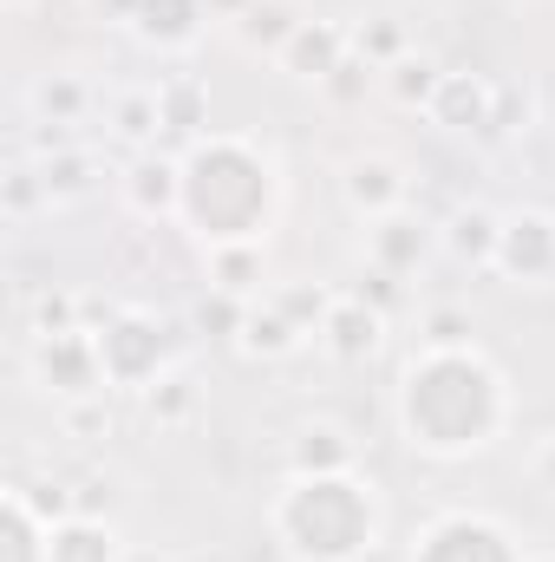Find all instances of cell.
Returning a JSON list of instances; mask_svg holds the SVG:
<instances>
[{
  "label": "cell",
  "instance_id": "obj_1",
  "mask_svg": "<svg viewBox=\"0 0 555 562\" xmlns=\"http://www.w3.org/2000/svg\"><path fill=\"white\" fill-rule=\"evenodd\" d=\"M393 413H399V431L412 451L451 464V458H477L503 438L510 386L477 340L471 347H418L399 373Z\"/></svg>",
  "mask_w": 555,
  "mask_h": 562
},
{
  "label": "cell",
  "instance_id": "obj_2",
  "mask_svg": "<svg viewBox=\"0 0 555 562\" xmlns=\"http://www.w3.org/2000/svg\"><path fill=\"white\" fill-rule=\"evenodd\" d=\"M275 203H281V170L269 144L242 138V132H203L183 150V210H177V223L203 249L269 243Z\"/></svg>",
  "mask_w": 555,
  "mask_h": 562
},
{
  "label": "cell",
  "instance_id": "obj_3",
  "mask_svg": "<svg viewBox=\"0 0 555 562\" xmlns=\"http://www.w3.org/2000/svg\"><path fill=\"white\" fill-rule=\"evenodd\" d=\"M269 530L287 562H360L386 530V504H380V484L360 471L287 477L269 504Z\"/></svg>",
  "mask_w": 555,
  "mask_h": 562
},
{
  "label": "cell",
  "instance_id": "obj_4",
  "mask_svg": "<svg viewBox=\"0 0 555 562\" xmlns=\"http://www.w3.org/2000/svg\"><path fill=\"white\" fill-rule=\"evenodd\" d=\"M99 360H105V380H112V386L144 393V386L163 380L170 334H163L157 314H144V307H118V314H105V327H99Z\"/></svg>",
  "mask_w": 555,
  "mask_h": 562
},
{
  "label": "cell",
  "instance_id": "obj_5",
  "mask_svg": "<svg viewBox=\"0 0 555 562\" xmlns=\"http://www.w3.org/2000/svg\"><path fill=\"white\" fill-rule=\"evenodd\" d=\"M26 367H33V380L53 393V400H66V406H79V400H99L112 380H105V360H99V334L92 327H66V334H33V353H26Z\"/></svg>",
  "mask_w": 555,
  "mask_h": 562
},
{
  "label": "cell",
  "instance_id": "obj_6",
  "mask_svg": "<svg viewBox=\"0 0 555 562\" xmlns=\"http://www.w3.org/2000/svg\"><path fill=\"white\" fill-rule=\"evenodd\" d=\"M406 562H523V543L484 510H444L418 530Z\"/></svg>",
  "mask_w": 555,
  "mask_h": 562
},
{
  "label": "cell",
  "instance_id": "obj_7",
  "mask_svg": "<svg viewBox=\"0 0 555 562\" xmlns=\"http://www.w3.org/2000/svg\"><path fill=\"white\" fill-rule=\"evenodd\" d=\"M503 281L517 288H550L555 281V216L550 210H517L503 216L497 229V262H490Z\"/></svg>",
  "mask_w": 555,
  "mask_h": 562
},
{
  "label": "cell",
  "instance_id": "obj_8",
  "mask_svg": "<svg viewBox=\"0 0 555 562\" xmlns=\"http://www.w3.org/2000/svg\"><path fill=\"white\" fill-rule=\"evenodd\" d=\"M314 340H320L333 360H373L380 340H386V307L366 301L360 288H347V294H333V307H327V321H320Z\"/></svg>",
  "mask_w": 555,
  "mask_h": 562
},
{
  "label": "cell",
  "instance_id": "obj_9",
  "mask_svg": "<svg viewBox=\"0 0 555 562\" xmlns=\"http://www.w3.org/2000/svg\"><path fill=\"white\" fill-rule=\"evenodd\" d=\"M340 196H347V210H353V216H366V223H380V216H393V210H406V196H412V183H406V170H399L393 157H380V150H366V157H353V164H347V177H340Z\"/></svg>",
  "mask_w": 555,
  "mask_h": 562
},
{
  "label": "cell",
  "instance_id": "obj_10",
  "mask_svg": "<svg viewBox=\"0 0 555 562\" xmlns=\"http://www.w3.org/2000/svg\"><path fill=\"white\" fill-rule=\"evenodd\" d=\"M424 249H431V223L412 216V210H393V216H380L373 229H366V269H380V276H412L418 262H424Z\"/></svg>",
  "mask_w": 555,
  "mask_h": 562
},
{
  "label": "cell",
  "instance_id": "obj_11",
  "mask_svg": "<svg viewBox=\"0 0 555 562\" xmlns=\"http://www.w3.org/2000/svg\"><path fill=\"white\" fill-rule=\"evenodd\" d=\"M424 112H431V125H444V132H490V119H497V86L477 79V72H444Z\"/></svg>",
  "mask_w": 555,
  "mask_h": 562
},
{
  "label": "cell",
  "instance_id": "obj_12",
  "mask_svg": "<svg viewBox=\"0 0 555 562\" xmlns=\"http://www.w3.org/2000/svg\"><path fill=\"white\" fill-rule=\"evenodd\" d=\"M353 53V33L347 26H333V20H301L294 26V40L281 46V72H294V79H307V86H320L340 59Z\"/></svg>",
  "mask_w": 555,
  "mask_h": 562
},
{
  "label": "cell",
  "instance_id": "obj_13",
  "mask_svg": "<svg viewBox=\"0 0 555 562\" xmlns=\"http://www.w3.org/2000/svg\"><path fill=\"white\" fill-rule=\"evenodd\" d=\"M53 550V517L33 504V491L7 484L0 497V562H46Z\"/></svg>",
  "mask_w": 555,
  "mask_h": 562
},
{
  "label": "cell",
  "instance_id": "obj_14",
  "mask_svg": "<svg viewBox=\"0 0 555 562\" xmlns=\"http://www.w3.org/2000/svg\"><path fill=\"white\" fill-rule=\"evenodd\" d=\"M203 20H209V0H138L132 33L157 53H183V46H196Z\"/></svg>",
  "mask_w": 555,
  "mask_h": 562
},
{
  "label": "cell",
  "instance_id": "obj_15",
  "mask_svg": "<svg viewBox=\"0 0 555 562\" xmlns=\"http://www.w3.org/2000/svg\"><path fill=\"white\" fill-rule=\"evenodd\" d=\"M125 196H132L138 216H177L183 210V157L144 150L138 164H132V177H125Z\"/></svg>",
  "mask_w": 555,
  "mask_h": 562
},
{
  "label": "cell",
  "instance_id": "obj_16",
  "mask_svg": "<svg viewBox=\"0 0 555 562\" xmlns=\"http://www.w3.org/2000/svg\"><path fill=\"white\" fill-rule=\"evenodd\" d=\"M46 562H125V543H118L112 517L72 510V517L53 524V550H46Z\"/></svg>",
  "mask_w": 555,
  "mask_h": 562
},
{
  "label": "cell",
  "instance_id": "obj_17",
  "mask_svg": "<svg viewBox=\"0 0 555 562\" xmlns=\"http://www.w3.org/2000/svg\"><path fill=\"white\" fill-rule=\"evenodd\" d=\"M287 477H327V471H353V438L340 431V425L314 419L294 431V451H287Z\"/></svg>",
  "mask_w": 555,
  "mask_h": 562
},
{
  "label": "cell",
  "instance_id": "obj_18",
  "mask_svg": "<svg viewBox=\"0 0 555 562\" xmlns=\"http://www.w3.org/2000/svg\"><path fill=\"white\" fill-rule=\"evenodd\" d=\"M497 229H503V216H490L484 203H471V210H457V216L444 223V249H451L457 262L490 269V262H497Z\"/></svg>",
  "mask_w": 555,
  "mask_h": 562
},
{
  "label": "cell",
  "instance_id": "obj_19",
  "mask_svg": "<svg viewBox=\"0 0 555 562\" xmlns=\"http://www.w3.org/2000/svg\"><path fill=\"white\" fill-rule=\"evenodd\" d=\"M307 334L281 314V307H249L242 314V327H236V347L242 353H256V360H281V353H294Z\"/></svg>",
  "mask_w": 555,
  "mask_h": 562
},
{
  "label": "cell",
  "instance_id": "obj_20",
  "mask_svg": "<svg viewBox=\"0 0 555 562\" xmlns=\"http://www.w3.org/2000/svg\"><path fill=\"white\" fill-rule=\"evenodd\" d=\"M86 105H92V92H86L72 72H46V79L33 86V112H39V125H79Z\"/></svg>",
  "mask_w": 555,
  "mask_h": 562
},
{
  "label": "cell",
  "instance_id": "obj_21",
  "mask_svg": "<svg viewBox=\"0 0 555 562\" xmlns=\"http://www.w3.org/2000/svg\"><path fill=\"white\" fill-rule=\"evenodd\" d=\"M92 150H66V144H53L46 157H39V177H46V196L53 203H66V196H86L92 190Z\"/></svg>",
  "mask_w": 555,
  "mask_h": 562
},
{
  "label": "cell",
  "instance_id": "obj_22",
  "mask_svg": "<svg viewBox=\"0 0 555 562\" xmlns=\"http://www.w3.org/2000/svg\"><path fill=\"white\" fill-rule=\"evenodd\" d=\"M112 125H118V138H132V144H157V132H163V99H157V86L118 92V99H112Z\"/></svg>",
  "mask_w": 555,
  "mask_h": 562
},
{
  "label": "cell",
  "instance_id": "obj_23",
  "mask_svg": "<svg viewBox=\"0 0 555 562\" xmlns=\"http://www.w3.org/2000/svg\"><path fill=\"white\" fill-rule=\"evenodd\" d=\"M209 281L216 294H249L262 281V243H229V249H209Z\"/></svg>",
  "mask_w": 555,
  "mask_h": 562
},
{
  "label": "cell",
  "instance_id": "obj_24",
  "mask_svg": "<svg viewBox=\"0 0 555 562\" xmlns=\"http://www.w3.org/2000/svg\"><path fill=\"white\" fill-rule=\"evenodd\" d=\"M294 26H301V13H294L287 0H256V7L236 20V33H242L249 46H262V53H281V46L294 40Z\"/></svg>",
  "mask_w": 555,
  "mask_h": 562
},
{
  "label": "cell",
  "instance_id": "obj_25",
  "mask_svg": "<svg viewBox=\"0 0 555 562\" xmlns=\"http://www.w3.org/2000/svg\"><path fill=\"white\" fill-rule=\"evenodd\" d=\"M157 99H163V125L170 132H183L190 144L203 138V92H196V79H163Z\"/></svg>",
  "mask_w": 555,
  "mask_h": 562
},
{
  "label": "cell",
  "instance_id": "obj_26",
  "mask_svg": "<svg viewBox=\"0 0 555 562\" xmlns=\"http://www.w3.org/2000/svg\"><path fill=\"white\" fill-rule=\"evenodd\" d=\"M144 406H150L157 425H183L196 413V380H190V373H163L157 386H144Z\"/></svg>",
  "mask_w": 555,
  "mask_h": 562
},
{
  "label": "cell",
  "instance_id": "obj_27",
  "mask_svg": "<svg viewBox=\"0 0 555 562\" xmlns=\"http://www.w3.org/2000/svg\"><path fill=\"white\" fill-rule=\"evenodd\" d=\"M386 72H393V99H399V105H431V92H438V79H444L431 59H393Z\"/></svg>",
  "mask_w": 555,
  "mask_h": 562
},
{
  "label": "cell",
  "instance_id": "obj_28",
  "mask_svg": "<svg viewBox=\"0 0 555 562\" xmlns=\"http://www.w3.org/2000/svg\"><path fill=\"white\" fill-rule=\"evenodd\" d=\"M275 307L301 327V334H320V321H327L333 294H327V288H287V294H275Z\"/></svg>",
  "mask_w": 555,
  "mask_h": 562
},
{
  "label": "cell",
  "instance_id": "obj_29",
  "mask_svg": "<svg viewBox=\"0 0 555 562\" xmlns=\"http://www.w3.org/2000/svg\"><path fill=\"white\" fill-rule=\"evenodd\" d=\"M366 79H373V59H360V53H347V59H340V66H333L327 79H320V92H327V99H340V105H353Z\"/></svg>",
  "mask_w": 555,
  "mask_h": 562
},
{
  "label": "cell",
  "instance_id": "obj_30",
  "mask_svg": "<svg viewBox=\"0 0 555 562\" xmlns=\"http://www.w3.org/2000/svg\"><path fill=\"white\" fill-rule=\"evenodd\" d=\"M33 203H53V196H46V177H39V164H20V170L7 177V216H26Z\"/></svg>",
  "mask_w": 555,
  "mask_h": 562
},
{
  "label": "cell",
  "instance_id": "obj_31",
  "mask_svg": "<svg viewBox=\"0 0 555 562\" xmlns=\"http://www.w3.org/2000/svg\"><path fill=\"white\" fill-rule=\"evenodd\" d=\"M424 347H471V321H464L457 307H438V314L424 321Z\"/></svg>",
  "mask_w": 555,
  "mask_h": 562
},
{
  "label": "cell",
  "instance_id": "obj_32",
  "mask_svg": "<svg viewBox=\"0 0 555 562\" xmlns=\"http://www.w3.org/2000/svg\"><path fill=\"white\" fill-rule=\"evenodd\" d=\"M353 53L360 59H393L399 53V26H360L353 33Z\"/></svg>",
  "mask_w": 555,
  "mask_h": 562
},
{
  "label": "cell",
  "instance_id": "obj_33",
  "mask_svg": "<svg viewBox=\"0 0 555 562\" xmlns=\"http://www.w3.org/2000/svg\"><path fill=\"white\" fill-rule=\"evenodd\" d=\"M536 477H543V491H555V431L536 445Z\"/></svg>",
  "mask_w": 555,
  "mask_h": 562
},
{
  "label": "cell",
  "instance_id": "obj_34",
  "mask_svg": "<svg viewBox=\"0 0 555 562\" xmlns=\"http://www.w3.org/2000/svg\"><path fill=\"white\" fill-rule=\"evenodd\" d=\"M92 7H99L105 20H132V13H138V0H92Z\"/></svg>",
  "mask_w": 555,
  "mask_h": 562
},
{
  "label": "cell",
  "instance_id": "obj_35",
  "mask_svg": "<svg viewBox=\"0 0 555 562\" xmlns=\"http://www.w3.org/2000/svg\"><path fill=\"white\" fill-rule=\"evenodd\" d=\"M249 7H256V0H209V13H229V20H242Z\"/></svg>",
  "mask_w": 555,
  "mask_h": 562
},
{
  "label": "cell",
  "instance_id": "obj_36",
  "mask_svg": "<svg viewBox=\"0 0 555 562\" xmlns=\"http://www.w3.org/2000/svg\"><path fill=\"white\" fill-rule=\"evenodd\" d=\"M125 562H177V557H163V550H125Z\"/></svg>",
  "mask_w": 555,
  "mask_h": 562
},
{
  "label": "cell",
  "instance_id": "obj_37",
  "mask_svg": "<svg viewBox=\"0 0 555 562\" xmlns=\"http://www.w3.org/2000/svg\"><path fill=\"white\" fill-rule=\"evenodd\" d=\"M523 562H555V550H523Z\"/></svg>",
  "mask_w": 555,
  "mask_h": 562
},
{
  "label": "cell",
  "instance_id": "obj_38",
  "mask_svg": "<svg viewBox=\"0 0 555 562\" xmlns=\"http://www.w3.org/2000/svg\"><path fill=\"white\" fill-rule=\"evenodd\" d=\"M0 7H7V13H26V7H33V0H0Z\"/></svg>",
  "mask_w": 555,
  "mask_h": 562
}]
</instances>
